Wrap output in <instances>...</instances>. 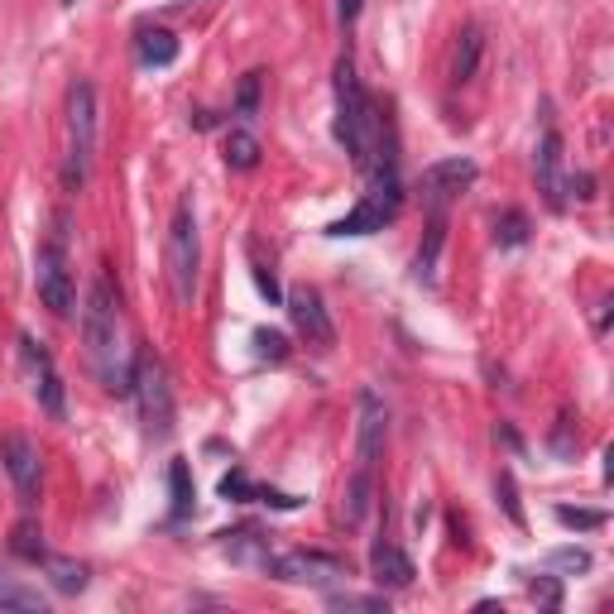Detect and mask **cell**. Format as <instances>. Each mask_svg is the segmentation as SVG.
<instances>
[{
	"mask_svg": "<svg viewBox=\"0 0 614 614\" xmlns=\"http://www.w3.org/2000/svg\"><path fill=\"white\" fill-rule=\"evenodd\" d=\"M255 111H259V72H250V78L241 82V96H236V115H245V121H250Z\"/></svg>",
	"mask_w": 614,
	"mask_h": 614,
	"instance_id": "f546056e",
	"label": "cell"
},
{
	"mask_svg": "<svg viewBox=\"0 0 614 614\" xmlns=\"http://www.w3.org/2000/svg\"><path fill=\"white\" fill-rule=\"evenodd\" d=\"M130 393H135V403H140L144 437H150V442H168L178 408H173V385H168L164 360H158V356H140L135 370H130Z\"/></svg>",
	"mask_w": 614,
	"mask_h": 614,
	"instance_id": "3957f363",
	"label": "cell"
},
{
	"mask_svg": "<svg viewBox=\"0 0 614 614\" xmlns=\"http://www.w3.org/2000/svg\"><path fill=\"white\" fill-rule=\"evenodd\" d=\"M255 356L269 360V365H284V360H288V336L259 327V331H255Z\"/></svg>",
	"mask_w": 614,
	"mask_h": 614,
	"instance_id": "484cf974",
	"label": "cell"
},
{
	"mask_svg": "<svg viewBox=\"0 0 614 614\" xmlns=\"http://www.w3.org/2000/svg\"><path fill=\"white\" fill-rule=\"evenodd\" d=\"M327 605L331 610H370V614H385L389 610L385 595H327Z\"/></svg>",
	"mask_w": 614,
	"mask_h": 614,
	"instance_id": "83f0119b",
	"label": "cell"
},
{
	"mask_svg": "<svg viewBox=\"0 0 614 614\" xmlns=\"http://www.w3.org/2000/svg\"><path fill=\"white\" fill-rule=\"evenodd\" d=\"M336 140L346 144V154L356 158L360 168H393V135L389 121L379 115V106L370 101V92L356 78V63L341 58L336 63Z\"/></svg>",
	"mask_w": 614,
	"mask_h": 614,
	"instance_id": "6da1fadb",
	"label": "cell"
},
{
	"mask_svg": "<svg viewBox=\"0 0 614 614\" xmlns=\"http://www.w3.org/2000/svg\"><path fill=\"white\" fill-rule=\"evenodd\" d=\"M336 14H341V24H350L360 14V0H341V6H336Z\"/></svg>",
	"mask_w": 614,
	"mask_h": 614,
	"instance_id": "836d02e7",
	"label": "cell"
},
{
	"mask_svg": "<svg viewBox=\"0 0 614 614\" xmlns=\"http://www.w3.org/2000/svg\"><path fill=\"white\" fill-rule=\"evenodd\" d=\"M370 500H375V471H356L346 480V494H341V514H346L350 529L370 514Z\"/></svg>",
	"mask_w": 614,
	"mask_h": 614,
	"instance_id": "ac0fdd59",
	"label": "cell"
},
{
	"mask_svg": "<svg viewBox=\"0 0 614 614\" xmlns=\"http://www.w3.org/2000/svg\"><path fill=\"white\" fill-rule=\"evenodd\" d=\"M82 341L86 356H92L101 385L111 393H130V370L135 365L125 360V336H121V298H115L111 279H96L92 294L82 307Z\"/></svg>",
	"mask_w": 614,
	"mask_h": 614,
	"instance_id": "7a4b0ae2",
	"label": "cell"
},
{
	"mask_svg": "<svg viewBox=\"0 0 614 614\" xmlns=\"http://www.w3.org/2000/svg\"><path fill=\"white\" fill-rule=\"evenodd\" d=\"M0 610H24V614H43L49 595H39L34 586H20L14 576H0Z\"/></svg>",
	"mask_w": 614,
	"mask_h": 614,
	"instance_id": "ffe728a7",
	"label": "cell"
},
{
	"mask_svg": "<svg viewBox=\"0 0 614 614\" xmlns=\"http://www.w3.org/2000/svg\"><path fill=\"white\" fill-rule=\"evenodd\" d=\"M92 158H96V86L78 78L68 86V168H63V183L72 193L86 183Z\"/></svg>",
	"mask_w": 614,
	"mask_h": 614,
	"instance_id": "5b68a950",
	"label": "cell"
},
{
	"mask_svg": "<svg viewBox=\"0 0 614 614\" xmlns=\"http://www.w3.org/2000/svg\"><path fill=\"white\" fill-rule=\"evenodd\" d=\"M370 576H375L379 591H403V586H413V562H408L393 543L379 538V543L370 548Z\"/></svg>",
	"mask_w": 614,
	"mask_h": 614,
	"instance_id": "9a60e30c",
	"label": "cell"
},
{
	"mask_svg": "<svg viewBox=\"0 0 614 614\" xmlns=\"http://www.w3.org/2000/svg\"><path fill=\"white\" fill-rule=\"evenodd\" d=\"M442 241H447V216L437 212L428 222V236H422L418 255H413V279L418 284H432L437 279V255H442Z\"/></svg>",
	"mask_w": 614,
	"mask_h": 614,
	"instance_id": "e0dca14e",
	"label": "cell"
},
{
	"mask_svg": "<svg viewBox=\"0 0 614 614\" xmlns=\"http://www.w3.org/2000/svg\"><path fill=\"white\" fill-rule=\"evenodd\" d=\"M557 523L562 529H601L605 523V514H595V509H557Z\"/></svg>",
	"mask_w": 614,
	"mask_h": 614,
	"instance_id": "f1b7e54d",
	"label": "cell"
},
{
	"mask_svg": "<svg viewBox=\"0 0 614 614\" xmlns=\"http://www.w3.org/2000/svg\"><path fill=\"white\" fill-rule=\"evenodd\" d=\"M494 241H500V245H523V241H529V216L504 212L500 222H494Z\"/></svg>",
	"mask_w": 614,
	"mask_h": 614,
	"instance_id": "4316f807",
	"label": "cell"
},
{
	"mask_svg": "<svg viewBox=\"0 0 614 614\" xmlns=\"http://www.w3.org/2000/svg\"><path fill=\"white\" fill-rule=\"evenodd\" d=\"M226 538V557L231 562H241V566H255V572H269L274 566V552L265 548V538L250 533V529H241V533H222Z\"/></svg>",
	"mask_w": 614,
	"mask_h": 614,
	"instance_id": "2e32d148",
	"label": "cell"
},
{
	"mask_svg": "<svg viewBox=\"0 0 614 614\" xmlns=\"http://www.w3.org/2000/svg\"><path fill=\"white\" fill-rule=\"evenodd\" d=\"M269 576L294 581V586H336L350 576V566L341 557H327V552H284V557H274Z\"/></svg>",
	"mask_w": 614,
	"mask_h": 614,
	"instance_id": "ba28073f",
	"label": "cell"
},
{
	"mask_svg": "<svg viewBox=\"0 0 614 614\" xmlns=\"http://www.w3.org/2000/svg\"><path fill=\"white\" fill-rule=\"evenodd\" d=\"M356 413H360V432H356V471H375L379 457H385V437H389V408L379 393L365 389L360 393V403H356Z\"/></svg>",
	"mask_w": 614,
	"mask_h": 614,
	"instance_id": "8fae6325",
	"label": "cell"
},
{
	"mask_svg": "<svg viewBox=\"0 0 614 614\" xmlns=\"http://www.w3.org/2000/svg\"><path fill=\"white\" fill-rule=\"evenodd\" d=\"M20 360H24V375H29V389H34V399L43 413L63 418L68 413V393H63V375L53 370V356L43 350L34 336H20Z\"/></svg>",
	"mask_w": 614,
	"mask_h": 614,
	"instance_id": "52a82bcc",
	"label": "cell"
},
{
	"mask_svg": "<svg viewBox=\"0 0 614 614\" xmlns=\"http://www.w3.org/2000/svg\"><path fill=\"white\" fill-rule=\"evenodd\" d=\"M10 552L14 557H24V562H43L49 552H43V533H39V523H14V533H10Z\"/></svg>",
	"mask_w": 614,
	"mask_h": 614,
	"instance_id": "d4e9b609",
	"label": "cell"
},
{
	"mask_svg": "<svg viewBox=\"0 0 614 614\" xmlns=\"http://www.w3.org/2000/svg\"><path fill=\"white\" fill-rule=\"evenodd\" d=\"M538 187H543L548 207H566V183H562V135L557 130H543V144H538Z\"/></svg>",
	"mask_w": 614,
	"mask_h": 614,
	"instance_id": "5bb4252c",
	"label": "cell"
},
{
	"mask_svg": "<svg viewBox=\"0 0 614 614\" xmlns=\"http://www.w3.org/2000/svg\"><path fill=\"white\" fill-rule=\"evenodd\" d=\"M480 49H485V34H480L475 24H465L461 29V43H457V58H451V82H471L475 78Z\"/></svg>",
	"mask_w": 614,
	"mask_h": 614,
	"instance_id": "d6986e66",
	"label": "cell"
},
{
	"mask_svg": "<svg viewBox=\"0 0 614 614\" xmlns=\"http://www.w3.org/2000/svg\"><path fill=\"white\" fill-rule=\"evenodd\" d=\"M173 58H178V39H173L168 29H144V34H140V63L168 68Z\"/></svg>",
	"mask_w": 614,
	"mask_h": 614,
	"instance_id": "44dd1931",
	"label": "cell"
},
{
	"mask_svg": "<svg viewBox=\"0 0 614 614\" xmlns=\"http://www.w3.org/2000/svg\"><path fill=\"white\" fill-rule=\"evenodd\" d=\"M284 303H288V317H294V327H298L313 346H331V341H336L331 313H327V303H321V294H317L313 284H298Z\"/></svg>",
	"mask_w": 614,
	"mask_h": 614,
	"instance_id": "4fadbf2b",
	"label": "cell"
},
{
	"mask_svg": "<svg viewBox=\"0 0 614 614\" xmlns=\"http://www.w3.org/2000/svg\"><path fill=\"white\" fill-rule=\"evenodd\" d=\"M226 164L241 168V173H250L259 164V140L250 135V130H231L226 135Z\"/></svg>",
	"mask_w": 614,
	"mask_h": 614,
	"instance_id": "603a6c76",
	"label": "cell"
},
{
	"mask_svg": "<svg viewBox=\"0 0 614 614\" xmlns=\"http://www.w3.org/2000/svg\"><path fill=\"white\" fill-rule=\"evenodd\" d=\"M34 284H39V298H43V307H49L53 317H68L72 313V303H78V288H72L68 259H63V250H58V245H49V250L39 255Z\"/></svg>",
	"mask_w": 614,
	"mask_h": 614,
	"instance_id": "7c38bea8",
	"label": "cell"
},
{
	"mask_svg": "<svg viewBox=\"0 0 614 614\" xmlns=\"http://www.w3.org/2000/svg\"><path fill=\"white\" fill-rule=\"evenodd\" d=\"M475 178H480V168L471 164V158H442V164L422 168V202H428V212L432 216L447 212Z\"/></svg>",
	"mask_w": 614,
	"mask_h": 614,
	"instance_id": "30bf717a",
	"label": "cell"
},
{
	"mask_svg": "<svg viewBox=\"0 0 614 614\" xmlns=\"http://www.w3.org/2000/svg\"><path fill=\"white\" fill-rule=\"evenodd\" d=\"M197 274H202V236H197V207L193 197H178L168 222V284L183 307L197 298Z\"/></svg>",
	"mask_w": 614,
	"mask_h": 614,
	"instance_id": "277c9868",
	"label": "cell"
},
{
	"mask_svg": "<svg viewBox=\"0 0 614 614\" xmlns=\"http://www.w3.org/2000/svg\"><path fill=\"white\" fill-rule=\"evenodd\" d=\"M168 485H173V519L193 514L197 490H193V475H187V461H173V465H168Z\"/></svg>",
	"mask_w": 614,
	"mask_h": 614,
	"instance_id": "cb8c5ba5",
	"label": "cell"
},
{
	"mask_svg": "<svg viewBox=\"0 0 614 614\" xmlns=\"http://www.w3.org/2000/svg\"><path fill=\"white\" fill-rule=\"evenodd\" d=\"M399 207H403L399 173H393V168H375V187L341 216V222L327 226V236H375V231H385L393 216H399Z\"/></svg>",
	"mask_w": 614,
	"mask_h": 614,
	"instance_id": "8992f818",
	"label": "cell"
},
{
	"mask_svg": "<svg viewBox=\"0 0 614 614\" xmlns=\"http://www.w3.org/2000/svg\"><path fill=\"white\" fill-rule=\"evenodd\" d=\"M566 187H572V193H576V197H591V173H576V178H572V183H566Z\"/></svg>",
	"mask_w": 614,
	"mask_h": 614,
	"instance_id": "d6a6232c",
	"label": "cell"
},
{
	"mask_svg": "<svg viewBox=\"0 0 614 614\" xmlns=\"http://www.w3.org/2000/svg\"><path fill=\"white\" fill-rule=\"evenodd\" d=\"M0 461H6V475H10L14 494H20V504H34L39 490H43V457H39V447L29 442V437L10 432L6 442H0Z\"/></svg>",
	"mask_w": 614,
	"mask_h": 614,
	"instance_id": "9c48e42d",
	"label": "cell"
},
{
	"mask_svg": "<svg viewBox=\"0 0 614 614\" xmlns=\"http://www.w3.org/2000/svg\"><path fill=\"white\" fill-rule=\"evenodd\" d=\"M500 494H504V509H509V519L523 523V509H519V494H514V480L500 475Z\"/></svg>",
	"mask_w": 614,
	"mask_h": 614,
	"instance_id": "1f68e13d",
	"label": "cell"
},
{
	"mask_svg": "<svg viewBox=\"0 0 614 614\" xmlns=\"http://www.w3.org/2000/svg\"><path fill=\"white\" fill-rule=\"evenodd\" d=\"M548 562H552V566H566V572H586V566H591V557H586L581 548H562V552H552Z\"/></svg>",
	"mask_w": 614,
	"mask_h": 614,
	"instance_id": "4dcf8cb0",
	"label": "cell"
},
{
	"mask_svg": "<svg viewBox=\"0 0 614 614\" xmlns=\"http://www.w3.org/2000/svg\"><path fill=\"white\" fill-rule=\"evenodd\" d=\"M43 566H49L53 591H63V595H82V591H86V566H82V562H68V557H43Z\"/></svg>",
	"mask_w": 614,
	"mask_h": 614,
	"instance_id": "7402d4cb",
	"label": "cell"
}]
</instances>
